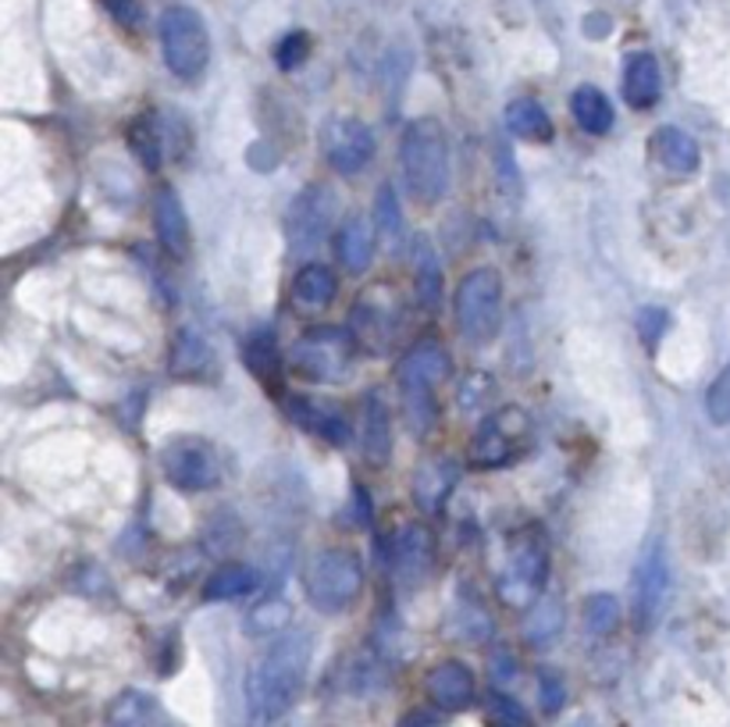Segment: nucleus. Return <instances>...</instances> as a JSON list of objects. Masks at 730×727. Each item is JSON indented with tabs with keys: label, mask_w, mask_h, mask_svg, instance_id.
<instances>
[{
	"label": "nucleus",
	"mask_w": 730,
	"mask_h": 727,
	"mask_svg": "<svg viewBox=\"0 0 730 727\" xmlns=\"http://www.w3.org/2000/svg\"><path fill=\"white\" fill-rule=\"evenodd\" d=\"M364 461L371 467H385L393 461V414L382 396H371L364 407Z\"/></svg>",
	"instance_id": "a878e982"
},
{
	"label": "nucleus",
	"mask_w": 730,
	"mask_h": 727,
	"mask_svg": "<svg viewBox=\"0 0 730 727\" xmlns=\"http://www.w3.org/2000/svg\"><path fill=\"white\" fill-rule=\"evenodd\" d=\"M506 129L514 137L528 140V143H549L556 137L552 129V118L546 114V108L538 104L531 97H520V100H509L506 108Z\"/></svg>",
	"instance_id": "c85d7f7f"
},
{
	"label": "nucleus",
	"mask_w": 730,
	"mask_h": 727,
	"mask_svg": "<svg viewBox=\"0 0 730 727\" xmlns=\"http://www.w3.org/2000/svg\"><path fill=\"white\" fill-rule=\"evenodd\" d=\"M456 329L467 343L485 346L503 329V275L496 267H478L456 285Z\"/></svg>",
	"instance_id": "423d86ee"
},
{
	"label": "nucleus",
	"mask_w": 730,
	"mask_h": 727,
	"mask_svg": "<svg viewBox=\"0 0 730 727\" xmlns=\"http://www.w3.org/2000/svg\"><path fill=\"white\" fill-rule=\"evenodd\" d=\"M285 411H288V417H293L303 432L317 435L321 443H328V446H346L349 438H353L349 421H346L343 414H335V411H328V407H321V403H314V400L288 396V400H285Z\"/></svg>",
	"instance_id": "412c9836"
},
{
	"label": "nucleus",
	"mask_w": 730,
	"mask_h": 727,
	"mask_svg": "<svg viewBox=\"0 0 730 727\" xmlns=\"http://www.w3.org/2000/svg\"><path fill=\"white\" fill-rule=\"evenodd\" d=\"M104 8L111 11V19L122 22L125 29H135V26H140V19H143V11H140L135 0H104Z\"/></svg>",
	"instance_id": "79ce46f5"
},
{
	"label": "nucleus",
	"mask_w": 730,
	"mask_h": 727,
	"mask_svg": "<svg viewBox=\"0 0 730 727\" xmlns=\"http://www.w3.org/2000/svg\"><path fill=\"white\" fill-rule=\"evenodd\" d=\"M667 325H670V317H667L663 307H645L641 317H638V332H641V340L649 343V346L659 343V335L667 332Z\"/></svg>",
	"instance_id": "a19ab883"
},
{
	"label": "nucleus",
	"mask_w": 730,
	"mask_h": 727,
	"mask_svg": "<svg viewBox=\"0 0 730 727\" xmlns=\"http://www.w3.org/2000/svg\"><path fill=\"white\" fill-rule=\"evenodd\" d=\"M491 714H496L499 720H506L509 727H520L524 720H528V717H524V709H520L514 699H506L503 691H496V696H491Z\"/></svg>",
	"instance_id": "37998d69"
},
{
	"label": "nucleus",
	"mask_w": 730,
	"mask_h": 727,
	"mask_svg": "<svg viewBox=\"0 0 730 727\" xmlns=\"http://www.w3.org/2000/svg\"><path fill=\"white\" fill-rule=\"evenodd\" d=\"M303 585H307V599L314 603V610L346 614L364 592V561L346 546L321 549L307 574H303Z\"/></svg>",
	"instance_id": "20e7f679"
},
{
	"label": "nucleus",
	"mask_w": 730,
	"mask_h": 727,
	"mask_svg": "<svg viewBox=\"0 0 730 727\" xmlns=\"http://www.w3.org/2000/svg\"><path fill=\"white\" fill-rule=\"evenodd\" d=\"M311 656H314L311 632H293L278 638L250 670V681H246L250 714L264 724H275L278 717H285L288 709H293V703L300 699L303 681H307Z\"/></svg>",
	"instance_id": "f257e3e1"
},
{
	"label": "nucleus",
	"mask_w": 730,
	"mask_h": 727,
	"mask_svg": "<svg viewBox=\"0 0 730 727\" xmlns=\"http://www.w3.org/2000/svg\"><path fill=\"white\" fill-rule=\"evenodd\" d=\"M460 485V467L446 456H432L424 461L414 475V503L420 514H438L453 496V488Z\"/></svg>",
	"instance_id": "a211bd4d"
},
{
	"label": "nucleus",
	"mask_w": 730,
	"mask_h": 727,
	"mask_svg": "<svg viewBox=\"0 0 730 727\" xmlns=\"http://www.w3.org/2000/svg\"><path fill=\"white\" fill-rule=\"evenodd\" d=\"M706 414L712 425H730V364L717 375L706 393Z\"/></svg>",
	"instance_id": "c9c22d12"
},
{
	"label": "nucleus",
	"mask_w": 730,
	"mask_h": 727,
	"mask_svg": "<svg viewBox=\"0 0 730 727\" xmlns=\"http://www.w3.org/2000/svg\"><path fill=\"white\" fill-rule=\"evenodd\" d=\"M375 218L382 222V229L388 232V235H396L399 232V225H403V211H399V200H396V193H393V185H382L378 190V204H375Z\"/></svg>",
	"instance_id": "ea45409f"
},
{
	"label": "nucleus",
	"mask_w": 730,
	"mask_h": 727,
	"mask_svg": "<svg viewBox=\"0 0 730 727\" xmlns=\"http://www.w3.org/2000/svg\"><path fill=\"white\" fill-rule=\"evenodd\" d=\"M335 293H338V279H335L332 267L317 264V261L300 267V275L293 282L296 311H321V307H328V303L335 300Z\"/></svg>",
	"instance_id": "cd10ccee"
},
{
	"label": "nucleus",
	"mask_w": 730,
	"mask_h": 727,
	"mask_svg": "<svg viewBox=\"0 0 730 727\" xmlns=\"http://www.w3.org/2000/svg\"><path fill=\"white\" fill-rule=\"evenodd\" d=\"M161 50L172 75L193 82L211 61V32L193 8H168L161 14Z\"/></svg>",
	"instance_id": "0eeeda50"
},
{
	"label": "nucleus",
	"mask_w": 730,
	"mask_h": 727,
	"mask_svg": "<svg viewBox=\"0 0 730 727\" xmlns=\"http://www.w3.org/2000/svg\"><path fill=\"white\" fill-rule=\"evenodd\" d=\"M399 325H403V300L396 296L393 285H375V290L356 300L349 329L367 350L385 353L393 346Z\"/></svg>",
	"instance_id": "ddd939ff"
},
{
	"label": "nucleus",
	"mask_w": 730,
	"mask_h": 727,
	"mask_svg": "<svg viewBox=\"0 0 730 727\" xmlns=\"http://www.w3.org/2000/svg\"><path fill=\"white\" fill-rule=\"evenodd\" d=\"M375 246H378L375 222L364 218V214L349 218V222L338 229V235H335V258H338V264H343L349 275H364L367 272L371 261H375Z\"/></svg>",
	"instance_id": "4be33fe9"
},
{
	"label": "nucleus",
	"mask_w": 730,
	"mask_h": 727,
	"mask_svg": "<svg viewBox=\"0 0 730 727\" xmlns=\"http://www.w3.org/2000/svg\"><path fill=\"white\" fill-rule=\"evenodd\" d=\"M581 620H585V632L591 638H606L620 628L623 620V606L617 596H609V592H596V596H588L585 606H581Z\"/></svg>",
	"instance_id": "2f4dec72"
},
{
	"label": "nucleus",
	"mask_w": 730,
	"mask_h": 727,
	"mask_svg": "<svg viewBox=\"0 0 730 727\" xmlns=\"http://www.w3.org/2000/svg\"><path fill=\"white\" fill-rule=\"evenodd\" d=\"M609 29H614V22H609V14H588V19H585V37H588V40H602V37H609Z\"/></svg>",
	"instance_id": "c03bdc74"
},
{
	"label": "nucleus",
	"mask_w": 730,
	"mask_h": 727,
	"mask_svg": "<svg viewBox=\"0 0 730 727\" xmlns=\"http://www.w3.org/2000/svg\"><path fill=\"white\" fill-rule=\"evenodd\" d=\"M243 361H246V367H250V375L257 378V382L267 388V393L282 396L285 361H282V350H278V343H275V335H271V332H253L250 343H246V350H243Z\"/></svg>",
	"instance_id": "393cba45"
},
{
	"label": "nucleus",
	"mask_w": 730,
	"mask_h": 727,
	"mask_svg": "<svg viewBox=\"0 0 730 727\" xmlns=\"http://www.w3.org/2000/svg\"><path fill=\"white\" fill-rule=\"evenodd\" d=\"M129 147H132L135 161H140L146 172H158L161 168V137H158L154 118H140V122H132Z\"/></svg>",
	"instance_id": "473e14b6"
},
{
	"label": "nucleus",
	"mask_w": 730,
	"mask_h": 727,
	"mask_svg": "<svg viewBox=\"0 0 730 727\" xmlns=\"http://www.w3.org/2000/svg\"><path fill=\"white\" fill-rule=\"evenodd\" d=\"M399 164L406 190L414 193L417 204L432 208L449 190V140L443 122L435 118H414L403 129L399 140Z\"/></svg>",
	"instance_id": "f03ea898"
},
{
	"label": "nucleus",
	"mask_w": 730,
	"mask_h": 727,
	"mask_svg": "<svg viewBox=\"0 0 730 727\" xmlns=\"http://www.w3.org/2000/svg\"><path fill=\"white\" fill-rule=\"evenodd\" d=\"M549 578V546L546 535L538 532H524L517 535L514 549H509V561L499 574V599L514 610L531 606Z\"/></svg>",
	"instance_id": "6e6552de"
},
{
	"label": "nucleus",
	"mask_w": 730,
	"mask_h": 727,
	"mask_svg": "<svg viewBox=\"0 0 730 727\" xmlns=\"http://www.w3.org/2000/svg\"><path fill=\"white\" fill-rule=\"evenodd\" d=\"M652 158L659 161V168H663L667 175L688 179V175L699 172L702 150H699V143H694L685 129L663 125V129H656V137H652Z\"/></svg>",
	"instance_id": "aec40b11"
},
{
	"label": "nucleus",
	"mask_w": 730,
	"mask_h": 727,
	"mask_svg": "<svg viewBox=\"0 0 730 727\" xmlns=\"http://www.w3.org/2000/svg\"><path fill=\"white\" fill-rule=\"evenodd\" d=\"M375 150H378L375 132H371V125L361 122V118L335 114L321 125V154H325V161L338 175L364 172L371 158H375Z\"/></svg>",
	"instance_id": "f8f14e48"
},
{
	"label": "nucleus",
	"mask_w": 730,
	"mask_h": 727,
	"mask_svg": "<svg viewBox=\"0 0 730 727\" xmlns=\"http://www.w3.org/2000/svg\"><path fill=\"white\" fill-rule=\"evenodd\" d=\"M667 599H670L667 546H663V538H649V546L641 549L638 567H635V603H631L635 628L638 632L656 628L659 617L667 610Z\"/></svg>",
	"instance_id": "9d476101"
},
{
	"label": "nucleus",
	"mask_w": 730,
	"mask_h": 727,
	"mask_svg": "<svg viewBox=\"0 0 730 727\" xmlns=\"http://www.w3.org/2000/svg\"><path fill=\"white\" fill-rule=\"evenodd\" d=\"M453 361L438 340H420L403 353L396 367V382L403 393V414L414 435L432 432L435 425V388L449 378Z\"/></svg>",
	"instance_id": "7ed1b4c3"
},
{
	"label": "nucleus",
	"mask_w": 730,
	"mask_h": 727,
	"mask_svg": "<svg viewBox=\"0 0 730 727\" xmlns=\"http://www.w3.org/2000/svg\"><path fill=\"white\" fill-rule=\"evenodd\" d=\"M456 635H464L470 642H485L491 635V620H488V614L481 610V606L467 603V606L456 610Z\"/></svg>",
	"instance_id": "4c0bfd02"
},
{
	"label": "nucleus",
	"mask_w": 730,
	"mask_h": 727,
	"mask_svg": "<svg viewBox=\"0 0 730 727\" xmlns=\"http://www.w3.org/2000/svg\"><path fill=\"white\" fill-rule=\"evenodd\" d=\"M154 229L168 253H175V258L190 253V218H185V208L172 185H161L154 196Z\"/></svg>",
	"instance_id": "5701e85b"
},
{
	"label": "nucleus",
	"mask_w": 730,
	"mask_h": 727,
	"mask_svg": "<svg viewBox=\"0 0 730 727\" xmlns=\"http://www.w3.org/2000/svg\"><path fill=\"white\" fill-rule=\"evenodd\" d=\"M168 371L182 382H207L217 375V357L200 332L182 329L172 343V353H168Z\"/></svg>",
	"instance_id": "f3484780"
},
{
	"label": "nucleus",
	"mask_w": 730,
	"mask_h": 727,
	"mask_svg": "<svg viewBox=\"0 0 730 727\" xmlns=\"http://www.w3.org/2000/svg\"><path fill=\"white\" fill-rule=\"evenodd\" d=\"M108 727H182L158 696H150L143 688H125L108 706Z\"/></svg>",
	"instance_id": "6ab92c4d"
},
{
	"label": "nucleus",
	"mask_w": 730,
	"mask_h": 727,
	"mask_svg": "<svg viewBox=\"0 0 730 727\" xmlns=\"http://www.w3.org/2000/svg\"><path fill=\"white\" fill-rule=\"evenodd\" d=\"M424 691H428V699L446 709V714H456V709H467L478 696V681H474V670L460 659H443V664H435L428 670V678H424Z\"/></svg>",
	"instance_id": "2eb2a0df"
},
{
	"label": "nucleus",
	"mask_w": 730,
	"mask_h": 727,
	"mask_svg": "<svg viewBox=\"0 0 730 727\" xmlns=\"http://www.w3.org/2000/svg\"><path fill=\"white\" fill-rule=\"evenodd\" d=\"M538 699H541V709H546L549 717H556L559 709L567 703V685L559 678L556 670H541L538 674Z\"/></svg>",
	"instance_id": "58836bf2"
},
{
	"label": "nucleus",
	"mask_w": 730,
	"mask_h": 727,
	"mask_svg": "<svg viewBox=\"0 0 730 727\" xmlns=\"http://www.w3.org/2000/svg\"><path fill=\"white\" fill-rule=\"evenodd\" d=\"M623 100L631 104L635 111H649L659 93H663V72H659V61L649 50L641 54H631L623 64Z\"/></svg>",
	"instance_id": "b1692460"
},
{
	"label": "nucleus",
	"mask_w": 730,
	"mask_h": 727,
	"mask_svg": "<svg viewBox=\"0 0 730 727\" xmlns=\"http://www.w3.org/2000/svg\"><path fill=\"white\" fill-rule=\"evenodd\" d=\"M285 620H288V603L271 596V599L257 603V610L246 617V635H257V638L278 635L285 628Z\"/></svg>",
	"instance_id": "f704fd0d"
},
{
	"label": "nucleus",
	"mask_w": 730,
	"mask_h": 727,
	"mask_svg": "<svg viewBox=\"0 0 730 727\" xmlns=\"http://www.w3.org/2000/svg\"><path fill=\"white\" fill-rule=\"evenodd\" d=\"M531 435V421L520 407H503L491 417H485V425L478 428L470 443V464L474 467H503L520 453V446L528 443Z\"/></svg>",
	"instance_id": "9b49d317"
},
{
	"label": "nucleus",
	"mask_w": 730,
	"mask_h": 727,
	"mask_svg": "<svg viewBox=\"0 0 730 727\" xmlns=\"http://www.w3.org/2000/svg\"><path fill=\"white\" fill-rule=\"evenodd\" d=\"M261 585V574L246 567V564H225L217 567L207 585H203V599L207 603H229V599H243L253 588Z\"/></svg>",
	"instance_id": "7c9ffc66"
},
{
	"label": "nucleus",
	"mask_w": 730,
	"mask_h": 727,
	"mask_svg": "<svg viewBox=\"0 0 730 727\" xmlns=\"http://www.w3.org/2000/svg\"><path fill=\"white\" fill-rule=\"evenodd\" d=\"M161 471L182 493H207L222 482V456L200 435H172L161 450Z\"/></svg>",
	"instance_id": "1a4fd4ad"
},
{
	"label": "nucleus",
	"mask_w": 730,
	"mask_h": 727,
	"mask_svg": "<svg viewBox=\"0 0 730 727\" xmlns=\"http://www.w3.org/2000/svg\"><path fill=\"white\" fill-rule=\"evenodd\" d=\"M499 727H509V724H499Z\"/></svg>",
	"instance_id": "de8ad7c7"
},
{
	"label": "nucleus",
	"mask_w": 730,
	"mask_h": 727,
	"mask_svg": "<svg viewBox=\"0 0 730 727\" xmlns=\"http://www.w3.org/2000/svg\"><path fill=\"white\" fill-rule=\"evenodd\" d=\"M353 357H356V335L353 329H338V325H321L303 332L293 343V350H288V364H293L296 375L317 385L343 382L353 371Z\"/></svg>",
	"instance_id": "39448f33"
},
{
	"label": "nucleus",
	"mask_w": 730,
	"mask_h": 727,
	"mask_svg": "<svg viewBox=\"0 0 730 727\" xmlns=\"http://www.w3.org/2000/svg\"><path fill=\"white\" fill-rule=\"evenodd\" d=\"M414 290L424 311H435L443 303V261H438L432 240H424V235L414 240Z\"/></svg>",
	"instance_id": "bb28decb"
},
{
	"label": "nucleus",
	"mask_w": 730,
	"mask_h": 727,
	"mask_svg": "<svg viewBox=\"0 0 730 727\" xmlns=\"http://www.w3.org/2000/svg\"><path fill=\"white\" fill-rule=\"evenodd\" d=\"M399 727H443V720H438L435 714H428V709H414V714H406L399 720Z\"/></svg>",
	"instance_id": "a18cd8bd"
},
{
	"label": "nucleus",
	"mask_w": 730,
	"mask_h": 727,
	"mask_svg": "<svg viewBox=\"0 0 730 727\" xmlns=\"http://www.w3.org/2000/svg\"><path fill=\"white\" fill-rule=\"evenodd\" d=\"M307 58H311V37L307 32H288V37L275 47V61H278L282 72L300 69Z\"/></svg>",
	"instance_id": "e433bc0d"
},
{
	"label": "nucleus",
	"mask_w": 730,
	"mask_h": 727,
	"mask_svg": "<svg viewBox=\"0 0 730 727\" xmlns=\"http://www.w3.org/2000/svg\"><path fill=\"white\" fill-rule=\"evenodd\" d=\"M388 564H393L399 582H420L435 564V535L417 521L403 524L393 538V556H388Z\"/></svg>",
	"instance_id": "dca6fc26"
},
{
	"label": "nucleus",
	"mask_w": 730,
	"mask_h": 727,
	"mask_svg": "<svg viewBox=\"0 0 730 727\" xmlns=\"http://www.w3.org/2000/svg\"><path fill=\"white\" fill-rule=\"evenodd\" d=\"M250 161H253V168H264V172H267V168H275V154H271L264 143L250 150Z\"/></svg>",
	"instance_id": "49530a36"
},
{
	"label": "nucleus",
	"mask_w": 730,
	"mask_h": 727,
	"mask_svg": "<svg viewBox=\"0 0 730 727\" xmlns=\"http://www.w3.org/2000/svg\"><path fill=\"white\" fill-rule=\"evenodd\" d=\"M574 122L581 125L588 137H606L614 129V104L599 87H577L570 97Z\"/></svg>",
	"instance_id": "c756f323"
},
{
	"label": "nucleus",
	"mask_w": 730,
	"mask_h": 727,
	"mask_svg": "<svg viewBox=\"0 0 730 727\" xmlns=\"http://www.w3.org/2000/svg\"><path fill=\"white\" fill-rule=\"evenodd\" d=\"M335 214H338V204L328 185H311V190H303L285 214V240L293 246V253H307L325 243Z\"/></svg>",
	"instance_id": "4468645a"
},
{
	"label": "nucleus",
	"mask_w": 730,
	"mask_h": 727,
	"mask_svg": "<svg viewBox=\"0 0 730 727\" xmlns=\"http://www.w3.org/2000/svg\"><path fill=\"white\" fill-rule=\"evenodd\" d=\"M559 628H564V606H559L556 596H549V599L535 610V617L528 620L524 635H528L531 646H549V642L559 635Z\"/></svg>",
	"instance_id": "72a5a7b5"
}]
</instances>
